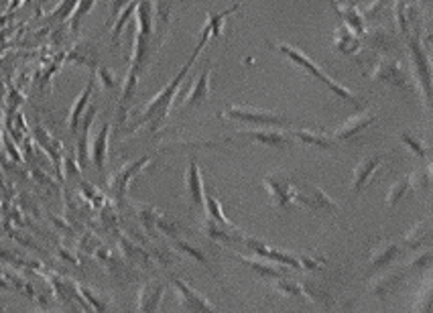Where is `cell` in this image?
<instances>
[{"mask_svg": "<svg viewBox=\"0 0 433 313\" xmlns=\"http://www.w3.org/2000/svg\"><path fill=\"white\" fill-rule=\"evenodd\" d=\"M167 25H169V10L167 8L165 10H159L157 8L155 27L153 29H137L131 66H128V73H126V79H124V86H122L118 110H116V124L118 126H122L126 122V116H128V110H131V104H133V98L137 94L139 79L143 77V73L148 68L151 59L157 55V51L165 43Z\"/></svg>", "mask_w": 433, "mask_h": 313, "instance_id": "6da1fadb", "label": "cell"}, {"mask_svg": "<svg viewBox=\"0 0 433 313\" xmlns=\"http://www.w3.org/2000/svg\"><path fill=\"white\" fill-rule=\"evenodd\" d=\"M210 41V31L208 29H202V35H200V41H198V45H195V49H193V53L189 55V59L183 64V68L180 70V73L153 98V100H148L146 104L143 106V112L137 116V120L133 122V126L126 131V135L128 133H135V131H139V129H143V126H148L153 133L161 126V122L169 116V112H171V104H173V98L177 96V92H180L181 84H183V79H185V75L189 73V70L193 68V64H195V59H198V55L202 53V49L206 47V43Z\"/></svg>", "mask_w": 433, "mask_h": 313, "instance_id": "7a4b0ae2", "label": "cell"}, {"mask_svg": "<svg viewBox=\"0 0 433 313\" xmlns=\"http://www.w3.org/2000/svg\"><path fill=\"white\" fill-rule=\"evenodd\" d=\"M269 47H273V49H277L279 53H283L285 57H287L289 61L293 64V66H299L301 70L309 71L316 79H320L322 84H324L325 88L329 90V92H334L338 98H342L344 102H348V104H352V108H356V110H366L368 108V102L360 98L358 94H354L350 88H346L344 84H340L336 77H331L329 73H325L314 59H309L301 49H297V47H293V45H287V43H281V41H269Z\"/></svg>", "mask_w": 433, "mask_h": 313, "instance_id": "3957f363", "label": "cell"}, {"mask_svg": "<svg viewBox=\"0 0 433 313\" xmlns=\"http://www.w3.org/2000/svg\"><path fill=\"white\" fill-rule=\"evenodd\" d=\"M407 51L411 59V77L413 82L421 88L423 94V104L430 110L432 108V59L430 51L425 49L423 41L419 35L407 37Z\"/></svg>", "mask_w": 433, "mask_h": 313, "instance_id": "277c9868", "label": "cell"}, {"mask_svg": "<svg viewBox=\"0 0 433 313\" xmlns=\"http://www.w3.org/2000/svg\"><path fill=\"white\" fill-rule=\"evenodd\" d=\"M218 116L226 118V120H238V122H244V124H254V126H264V124L283 126V124H291L293 122V118L287 116V114H279V112H271V110H260V108H254V106L240 104L226 106Z\"/></svg>", "mask_w": 433, "mask_h": 313, "instance_id": "5b68a950", "label": "cell"}, {"mask_svg": "<svg viewBox=\"0 0 433 313\" xmlns=\"http://www.w3.org/2000/svg\"><path fill=\"white\" fill-rule=\"evenodd\" d=\"M370 79L385 84L389 88L403 90V92H415V82L411 77V71L405 66H401V61L393 57H383L376 61V66L370 71Z\"/></svg>", "mask_w": 433, "mask_h": 313, "instance_id": "8992f818", "label": "cell"}, {"mask_svg": "<svg viewBox=\"0 0 433 313\" xmlns=\"http://www.w3.org/2000/svg\"><path fill=\"white\" fill-rule=\"evenodd\" d=\"M293 204H301L305 208L316 209V211H338V204L320 189L318 185L309 181H295V191H293Z\"/></svg>", "mask_w": 433, "mask_h": 313, "instance_id": "52a82bcc", "label": "cell"}, {"mask_svg": "<svg viewBox=\"0 0 433 313\" xmlns=\"http://www.w3.org/2000/svg\"><path fill=\"white\" fill-rule=\"evenodd\" d=\"M148 163H153V157H151V155H144V157L137 159V161H128L126 165H122L116 173L110 177L108 181L110 193H112V198H114L118 204L124 200L126 189H128V183H131L137 175L141 173Z\"/></svg>", "mask_w": 433, "mask_h": 313, "instance_id": "ba28073f", "label": "cell"}, {"mask_svg": "<svg viewBox=\"0 0 433 313\" xmlns=\"http://www.w3.org/2000/svg\"><path fill=\"white\" fill-rule=\"evenodd\" d=\"M262 185L271 198V202L277 208H289L293 206V191H295V181L287 173H271L262 179Z\"/></svg>", "mask_w": 433, "mask_h": 313, "instance_id": "9c48e42d", "label": "cell"}, {"mask_svg": "<svg viewBox=\"0 0 433 313\" xmlns=\"http://www.w3.org/2000/svg\"><path fill=\"white\" fill-rule=\"evenodd\" d=\"M171 285L175 289L177 301H180L183 310H187L189 313H218L216 305L210 299H206L202 293H198L193 287H189L185 281L175 277L171 278Z\"/></svg>", "mask_w": 433, "mask_h": 313, "instance_id": "30bf717a", "label": "cell"}, {"mask_svg": "<svg viewBox=\"0 0 433 313\" xmlns=\"http://www.w3.org/2000/svg\"><path fill=\"white\" fill-rule=\"evenodd\" d=\"M167 285L159 278L146 281L141 291H139V301H137V313H157L159 305L165 297Z\"/></svg>", "mask_w": 433, "mask_h": 313, "instance_id": "8fae6325", "label": "cell"}, {"mask_svg": "<svg viewBox=\"0 0 433 313\" xmlns=\"http://www.w3.org/2000/svg\"><path fill=\"white\" fill-rule=\"evenodd\" d=\"M98 116V106H88L86 114L81 116V122H79V129L75 133L77 137V163L79 167H88L90 165V131H92V124Z\"/></svg>", "mask_w": 433, "mask_h": 313, "instance_id": "7c38bea8", "label": "cell"}, {"mask_svg": "<svg viewBox=\"0 0 433 313\" xmlns=\"http://www.w3.org/2000/svg\"><path fill=\"white\" fill-rule=\"evenodd\" d=\"M376 120V114L370 112V110H362L360 114L348 118L344 124H340L334 133H331V139L334 140H350L356 139L358 135H362L368 126H372V122Z\"/></svg>", "mask_w": 433, "mask_h": 313, "instance_id": "4fadbf2b", "label": "cell"}, {"mask_svg": "<svg viewBox=\"0 0 433 313\" xmlns=\"http://www.w3.org/2000/svg\"><path fill=\"white\" fill-rule=\"evenodd\" d=\"M236 137H244L251 139L253 142L264 144V146H291L293 144V137L289 131H279V129H254V131H238Z\"/></svg>", "mask_w": 433, "mask_h": 313, "instance_id": "5bb4252c", "label": "cell"}, {"mask_svg": "<svg viewBox=\"0 0 433 313\" xmlns=\"http://www.w3.org/2000/svg\"><path fill=\"white\" fill-rule=\"evenodd\" d=\"M385 157L383 155H370L358 161V165L352 171V181H350V189L354 196H358L362 189L368 185V181L372 179V175L378 171V167L383 165Z\"/></svg>", "mask_w": 433, "mask_h": 313, "instance_id": "9a60e30c", "label": "cell"}, {"mask_svg": "<svg viewBox=\"0 0 433 313\" xmlns=\"http://www.w3.org/2000/svg\"><path fill=\"white\" fill-rule=\"evenodd\" d=\"M204 181L202 171L195 159H191L185 167V198L191 206L204 208Z\"/></svg>", "mask_w": 433, "mask_h": 313, "instance_id": "2e32d148", "label": "cell"}, {"mask_svg": "<svg viewBox=\"0 0 433 313\" xmlns=\"http://www.w3.org/2000/svg\"><path fill=\"white\" fill-rule=\"evenodd\" d=\"M110 129H112V124H110L108 120L102 124V129L98 131V135L92 139L90 142V157H92V163H94V167L100 171V173H104L106 171V161H108V140H110Z\"/></svg>", "mask_w": 433, "mask_h": 313, "instance_id": "e0dca14e", "label": "cell"}, {"mask_svg": "<svg viewBox=\"0 0 433 313\" xmlns=\"http://www.w3.org/2000/svg\"><path fill=\"white\" fill-rule=\"evenodd\" d=\"M210 82H212V66H206L200 77L195 79L193 88L189 90V94L183 100V108H198L204 106L210 100Z\"/></svg>", "mask_w": 433, "mask_h": 313, "instance_id": "ac0fdd59", "label": "cell"}, {"mask_svg": "<svg viewBox=\"0 0 433 313\" xmlns=\"http://www.w3.org/2000/svg\"><path fill=\"white\" fill-rule=\"evenodd\" d=\"M94 86H96V75H92L84 88V92L77 96V100L73 102L72 110H70V116H68V131L70 135L75 137L77 129H79V122H81V116L86 114L88 104H90V98H92V92H94Z\"/></svg>", "mask_w": 433, "mask_h": 313, "instance_id": "d6986e66", "label": "cell"}, {"mask_svg": "<svg viewBox=\"0 0 433 313\" xmlns=\"http://www.w3.org/2000/svg\"><path fill=\"white\" fill-rule=\"evenodd\" d=\"M334 49L346 57H354L362 49V39L356 33H352L344 23H340L334 33Z\"/></svg>", "mask_w": 433, "mask_h": 313, "instance_id": "ffe728a7", "label": "cell"}, {"mask_svg": "<svg viewBox=\"0 0 433 313\" xmlns=\"http://www.w3.org/2000/svg\"><path fill=\"white\" fill-rule=\"evenodd\" d=\"M331 8L336 10V15H338L340 23H344V25H346L352 33H356L358 37L364 35V31H366V23H364L362 12L358 10V6H356V4H352V2H348V4H338V2H334V4H331Z\"/></svg>", "mask_w": 433, "mask_h": 313, "instance_id": "44dd1931", "label": "cell"}, {"mask_svg": "<svg viewBox=\"0 0 433 313\" xmlns=\"http://www.w3.org/2000/svg\"><path fill=\"white\" fill-rule=\"evenodd\" d=\"M398 254H401V246L397 243H391V240L378 243L368 256V265H370V269L378 271V269L387 267L389 263H393Z\"/></svg>", "mask_w": 433, "mask_h": 313, "instance_id": "7402d4cb", "label": "cell"}, {"mask_svg": "<svg viewBox=\"0 0 433 313\" xmlns=\"http://www.w3.org/2000/svg\"><path fill=\"white\" fill-rule=\"evenodd\" d=\"M403 277H405V273L401 269L385 271V273L376 275V277L370 281V285H368L370 287V293L376 295V297H385L387 293H391L397 287L398 283L403 281Z\"/></svg>", "mask_w": 433, "mask_h": 313, "instance_id": "603a6c76", "label": "cell"}, {"mask_svg": "<svg viewBox=\"0 0 433 313\" xmlns=\"http://www.w3.org/2000/svg\"><path fill=\"white\" fill-rule=\"evenodd\" d=\"M362 39V45L366 43L370 49H374V51H391L395 45V39L393 35L389 33V31H385V29H381V27H376V29H368V31H364V35L360 37Z\"/></svg>", "mask_w": 433, "mask_h": 313, "instance_id": "cb8c5ba5", "label": "cell"}, {"mask_svg": "<svg viewBox=\"0 0 433 313\" xmlns=\"http://www.w3.org/2000/svg\"><path fill=\"white\" fill-rule=\"evenodd\" d=\"M297 285H299L301 297L309 299V301L316 303V305H322L324 310H329V307H331L334 299H331V295H329L325 289L318 287L316 283H309V281H303V283H297Z\"/></svg>", "mask_w": 433, "mask_h": 313, "instance_id": "d4e9b609", "label": "cell"}, {"mask_svg": "<svg viewBox=\"0 0 433 313\" xmlns=\"http://www.w3.org/2000/svg\"><path fill=\"white\" fill-rule=\"evenodd\" d=\"M33 135H35L37 142L47 151V155L53 159V163H55L57 169H59V167H61V144L53 139L43 126H35V129H33Z\"/></svg>", "mask_w": 433, "mask_h": 313, "instance_id": "484cf974", "label": "cell"}, {"mask_svg": "<svg viewBox=\"0 0 433 313\" xmlns=\"http://www.w3.org/2000/svg\"><path fill=\"white\" fill-rule=\"evenodd\" d=\"M291 137L305 144H311V146H320V149H334L336 146V140L331 137H327L324 133H316V131H289Z\"/></svg>", "mask_w": 433, "mask_h": 313, "instance_id": "4316f807", "label": "cell"}, {"mask_svg": "<svg viewBox=\"0 0 433 313\" xmlns=\"http://www.w3.org/2000/svg\"><path fill=\"white\" fill-rule=\"evenodd\" d=\"M244 267H249L251 271L254 273H258V275H262V277L267 278H279L283 277V271L279 269V267H273V265H269V263H262V260H258L256 256L254 258H249V256H240V254H234Z\"/></svg>", "mask_w": 433, "mask_h": 313, "instance_id": "83f0119b", "label": "cell"}, {"mask_svg": "<svg viewBox=\"0 0 433 313\" xmlns=\"http://www.w3.org/2000/svg\"><path fill=\"white\" fill-rule=\"evenodd\" d=\"M240 8V4H234L232 8H228V10H224V12H208V17H206V23H204V29H208L210 31V39H216V37L222 35V29H224V21L232 15V12H236Z\"/></svg>", "mask_w": 433, "mask_h": 313, "instance_id": "f1b7e54d", "label": "cell"}, {"mask_svg": "<svg viewBox=\"0 0 433 313\" xmlns=\"http://www.w3.org/2000/svg\"><path fill=\"white\" fill-rule=\"evenodd\" d=\"M430 222H417L405 236H403V244L407 248H419L423 243H427L430 238Z\"/></svg>", "mask_w": 433, "mask_h": 313, "instance_id": "f546056e", "label": "cell"}, {"mask_svg": "<svg viewBox=\"0 0 433 313\" xmlns=\"http://www.w3.org/2000/svg\"><path fill=\"white\" fill-rule=\"evenodd\" d=\"M98 0H79L77 2V6H75V10H73L72 19H70V27H72V33H77L79 31V25L84 23V19L92 12V8H94V4H96Z\"/></svg>", "mask_w": 433, "mask_h": 313, "instance_id": "4dcf8cb0", "label": "cell"}, {"mask_svg": "<svg viewBox=\"0 0 433 313\" xmlns=\"http://www.w3.org/2000/svg\"><path fill=\"white\" fill-rule=\"evenodd\" d=\"M77 2L79 0H61L55 8H53V12H51V21L53 23H64V21H70L73 15V10H75V6H77Z\"/></svg>", "mask_w": 433, "mask_h": 313, "instance_id": "1f68e13d", "label": "cell"}, {"mask_svg": "<svg viewBox=\"0 0 433 313\" xmlns=\"http://www.w3.org/2000/svg\"><path fill=\"white\" fill-rule=\"evenodd\" d=\"M398 140L413 153V155H417L419 159H427V149L423 146V142L419 139H415L411 133H407V131H403V133H398Z\"/></svg>", "mask_w": 433, "mask_h": 313, "instance_id": "d6a6232c", "label": "cell"}, {"mask_svg": "<svg viewBox=\"0 0 433 313\" xmlns=\"http://www.w3.org/2000/svg\"><path fill=\"white\" fill-rule=\"evenodd\" d=\"M120 246H122L124 254H126L131 260H137V263H141V265H148L151 256L144 252L141 246H137V244L131 243V240H126V238H120Z\"/></svg>", "mask_w": 433, "mask_h": 313, "instance_id": "836d02e7", "label": "cell"}, {"mask_svg": "<svg viewBox=\"0 0 433 313\" xmlns=\"http://www.w3.org/2000/svg\"><path fill=\"white\" fill-rule=\"evenodd\" d=\"M407 189H411V185H409V179H407V177L395 181V183L391 185V189L387 191V204H389V206H397L398 202H401V198L407 193Z\"/></svg>", "mask_w": 433, "mask_h": 313, "instance_id": "e575fe53", "label": "cell"}, {"mask_svg": "<svg viewBox=\"0 0 433 313\" xmlns=\"http://www.w3.org/2000/svg\"><path fill=\"white\" fill-rule=\"evenodd\" d=\"M137 214H139V220L143 222L144 230L153 236V234H155V222H157V216H159L161 211H159V209L144 206V208L137 209Z\"/></svg>", "mask_w": 433, "mask_h": 313, "instance_id": "d590c367", "label": "cell"}, {"mask_svg": "<svg viewBox=\"0 0 433 313\" xmlns=\"http://www.w3.org/2000/svg\"><path fill=\"white\" fill-rule=\"evenodd\" d=\"M173 248H175V250H180V252H185V254H189V256H191V258H195L198 263H202V265L210 267V263H208L206 254H204L202 250H198V248L189 246V244H187V243H183V240H177V238H175V243H173Z\"/></svg>", "mask_w": 433, "mask_h": 313, "instance_id": "8d00e7d4", "label": "cell"}, {"mask_svg": "<svg viewBox=\"0 0 433 313\" xmlns=\"http://www.w3.org/2000/svg\"><path fill=\"white\" fill-rule=\"evenodd\" d=\"M96 75H98V79L102 82V86H104L106 90H116V88H118V84H120L118 75L110 70V68H106V66H100L98 71H96Z\"/></svg>", "mask_w": 433, "mask_h": 313, "instance_id": "74e56055", "label": "cell"}, {"mask_svg": "<svg viewBox=\"0 0 433 313\" xmlns=\"http://www.w3.org/2000/svg\"><path fill=\"white\" fill-rule=\"evenodd\" d=\"M389 4V0H374L370 6H366L362 12V19H364V23L366 21H374V19H378L381 15H383V10H385V6Z\"/></svg>", "mask_w": 433, "mask_h": 313, "instance_id": "f35d334b", "label": "cell"}, {"mask_svg": "<svg viewBox=\"0 0 433 313\" xmlns=\"http://www.w3.org/2000/svg\"><path fill=\"white\" fill-rule=\"evenodd\" d=\"M407 179H409V185H411V187H417V189H425V187H430V183H432L430 167H427L425 171H415L413 175H409Z\"/></svg>", "mask_w": 433, "mask_h": 313, "instance_id": "ab89813d", "label": "cell"}, {"mask_svg": "<svg viewBox=\"0 0 433 313\" xmlns=\"http://www.w3.org/2000/svg\"><path fill=\"white\" fill-rule=\"evenodd\" d=\"M133 0H110V17L108 21H106V27H112V23L118 19V15L131 4Z\"/></svg>", "mask_w": 433, "mask_h": 313, "instance_id": "60d3db41", "label": "cell"}, {"mask_svg": "<svg viewBox=\"0 0 433 313\" xmlns=\"http://www.w3.org/2000/svg\"><path fill=\"white\" fill-rule=\"evenodd\" d=\"M430 265H432V252H430V250H425V252H419V254L411 260L409 269H417V271H421V269H427Z\"/></svg>", "mask_w": 433, "mask_h": 313, "instance_id": "b9f144b4", "label": "cell"}, {"mask_svg": "<svg viewBox=\"0 0 433 313\" xmlns=\"http://www.w3.org/2000/svg\"><path fill=\"white\" fill-rule=\"evenodd\" d=\"M21 2H23V0H12V2H10V8H17V6H19Z\"/></svg>", "mask_w": 433, "mask_h": 313, "instance_id": "7bdbcfd3", "label": "cell"}, {"mask_svg": "<svg viewBox=\"0 0 433 313\" xmlns=\"http://www.w3.org/2000/svg\"><path fill=\"white\" fill-rule=\"evenodd\" d=\"M334 2H336V0H329V4H334Z\"/></svg>", "mask_w": 433, "mask_h": 313, "instance_id": "ee69618b", "label": "cell"}, {"mask_svg": "<svg viewBox=\"0 0 433 313\" xmlns=\"http://www.w3.org/2000/svg\"><path fill=\"white\" fill-rule=\"evenodd\" d=\"M409 2H411V0H409Z\"/></svg>", "mask_w": 433, "mask_h": 313, "instance_id": "f6af8a7d", "label": "cell"}]
</instances>
